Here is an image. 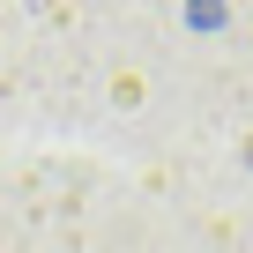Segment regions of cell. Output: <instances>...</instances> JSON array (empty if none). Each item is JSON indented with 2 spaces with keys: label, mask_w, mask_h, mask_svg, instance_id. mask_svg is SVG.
Returning a JSON list of instances; mask_svg holds the SVG:
<instances>
[]
</instances>
